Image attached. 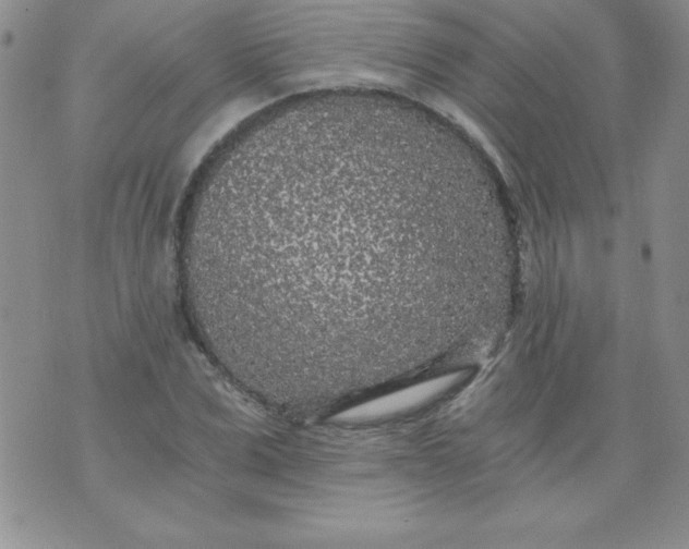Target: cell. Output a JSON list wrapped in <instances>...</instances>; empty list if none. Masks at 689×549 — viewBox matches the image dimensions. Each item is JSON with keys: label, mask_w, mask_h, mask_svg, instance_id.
I'll return each instance as SVG.
<instances>
[{"label": "cell", "mask_w": 689, "mask_h": 549, "mask_svg": "<svg viewBox=\"0 0 689 549\" xmlns=\"http://www.w3.org/2000/svg\"><path fill=\"white\" fill-rule=\"evenodd\" d=\"M350 130L269 134L232 150L209 194L200 281L229 317L301 344L376 326L439 267L406 236L396 162Z\"/></svg>", "instance_id": "6da1fadb"}, {"label": "cell", "mask_w": 689, "mask_h": 549, "mask_svg": "<svg viewBox=\"0 0 689 549\" xmlns=\"http://www.w3.org/2000/svg\"><path fill=\"white\" fill-rule=\"evenodd\" d=\"M457 380L455 375H448L420 381L344 410L334 419L343 423H363L404 413L431 402L452 387Z\"/></svg>", "instance_id": "7a4b0ae2"}]
</instances>
